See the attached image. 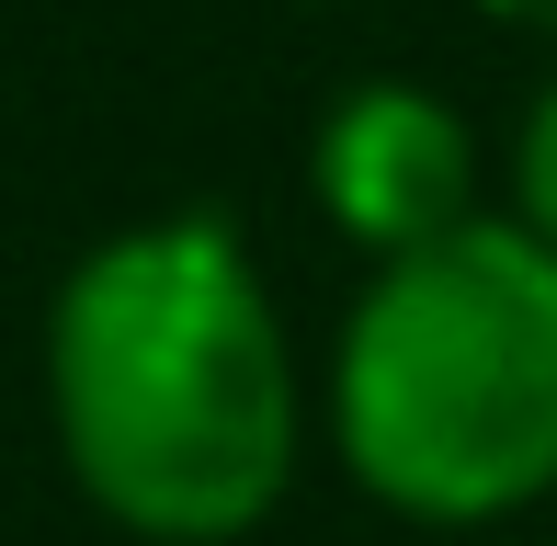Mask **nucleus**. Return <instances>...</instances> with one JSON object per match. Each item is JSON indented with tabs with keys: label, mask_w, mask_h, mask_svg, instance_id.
<instances>
[{
	"label": "nucleus",
	"mask_w": 557,
	"mask_h": 546,
	"mask_svg": "<svg viewBox=\"0 0 557 546\" xmlns=\"http://www.w3.org/2000/svg\"><path fill=\"white\" fill-rule=\"evenodd\" d=\"M58 456L103 524L148 546H239L296 489L308 387L227 216H148L46 308Z\"/></svg>",
	"instance_id": "1"
},
{
	"label": "nucleus",
	"mask_w": 557,
	"mask_h": 546,
	"mask_svg": "<svg viewBox=\"0 0 557 546\" xmlns=\"http://www.w3.org/2000/svg\"><path fill=\"white\" fill-rule=\"evenodd\" d=\"M331 444L410 524H500L557 489V239L512 206L364 273L331 353Z\"/></svg>",
	"instance_id": "2"
},
{
	"label": "nucleus",
	"mask_w": 557,
	"mask_h": 546,
	"mask_svg": "<svg viewBox=\"0 0 557 546\" xmlns=\"http://www.w3.org/2000/svg\"><path fill=\"white\" fill-rule=\"evenodd\" d=\"M308 183H319V216L364 262L433 251L467 216H490L478 206V126L421 80H352L308 137Z\"/></svg>",
	"instance_id": "3"
},
{
	"label": "nucleus",
	"mask_w": 557,
	"mask_h": 546,
	"mask_svg": "<svg viewBox=\"0 0 557 546\" xmlns=\"http://www.w3.org/2000/svg\"><path fill=\"white\" fill-rule=\"evenodd\" d=\"M512 216L535 239H557V80L523 103V137H512Z\"/></svg>",
	"instance_id": "4"
},
{
	"label": "nucleus",
	"mask_w": 557,
	"mask_h": 546,
	"mask_svg": "<svg viewBox=\"0 0 557 546\" xmlns=\"http://www.w3.org/2000/svg\"><path fill=\"white\" fill-rule=\"evenodd\" d=\"M490 23H512V35H557V0H478Z\"/></svg>",
	"instance_id": "5"
}]
</instances>
